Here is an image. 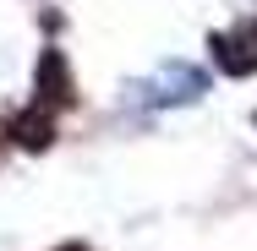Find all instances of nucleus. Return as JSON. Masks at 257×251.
Wrapping results in <instances>:
<instances>
[{
    "label": "nucleus",
    "instance_id": "obj_4",
    "mask_svg": "<svg viewBox=\"0 0 257 251\" xmlns=\"http://www.w3.org/2000/svg\"><path fill=\"white\" fill-rule=\"evenodd\" d=\"M55 251H88V246H82V240H66V246H55Z\"/></svg>",
    "mask_w": 257,
    "mask_h": 251
},
{
    "label": "nucleus",
    "instance_id": "obj_5",
    "mask_svg": "<svg viewBox=\"0 0 257 251\" xmlns=\"http://www.w3.org/2000/svg\"><path fill=\"white\" fill-rule=\"evenodd\" d=\"M252 120H257V115H252Z\"/></svg>",
    "mask_w": 257,
    "mask_h": 251
},
{
    "label": "nucleus",
    "instance_id": "obj_1",
    "mask_svg": "<svg viewBox=\"0 0 257 251\" xmlns=\"http://www.w3.org/2000/svg\"><path fill=\"white\" fill-rule=\"evenodd\" d=\"M213 60L224 77H252L257 71V28L246 33H213Z\"/></svg>",
    "mask_w": 257,
    "mask_h": 251
},
{
    "label": "nucleus",
    "instance_id": "obj_3",
    "mask_svg": "<svg viewBox=\"0 0 257 251\" xmlns=\"http://www.w3.org/2000/svg\"><path fill=\"white\" fill-rule=\"evenodd\" d=\"M11 137H17L28 153L50 148V142H55V109H50V104H33V109L11 115Z\"/></svg>",
    "mask_w": 257,
    "mask_h": 251
},
{
    "label": "nucleus",
    "instance_id": "obj_2",
    "mask_svg": "<svg viewBox=\"0 0 257 251\" xmlns=\"http://www.w3.org/2000/svg\"><path fill=\"white\" fill-rule=\"evenodd\" d=\"M39 104H50V109L77 104V88H71V71H66V55L60 50L39 55Z\"/></svg>",
    "mask_w": 257,
    "mask_h": 251
}]
</instances>
